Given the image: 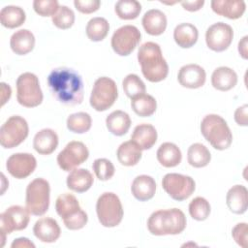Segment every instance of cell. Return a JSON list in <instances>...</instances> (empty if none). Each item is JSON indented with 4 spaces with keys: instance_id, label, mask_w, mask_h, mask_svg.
Masks as SVG:
<instances>
[{
    "instance_id": "ee69618b",
    "label": "cell",
    "mask_w": 248,
    "mask_h": 248,
    "mask_svg": "<svg viewBox=\"0 0 248 248\" xmlns=\"http://www.w3.org/2000/svg\"><path fill=\"white\" fill-rule=\"evenodd\" d=\"M76 9L82 14H91L96 12L101 5L99 0H75Z\"/></svg>"
},
{
    "instance_id": "277c9868",
    "label": "cell",
    "mask_w": 248,
    "mask_h": 248,
    "mask_svg": "<svg viewBox=\"0 0 248 248\" xmlns=\"http://www.w3.org/2000/svg\"><path fill=\"white\" fill-rule=\"evenodd\" d=\"M201 132L212 147L217 150H225L232 144V132L226 120L218 114L205 115L201 123Z\"/></svg>"
},
{
    "instance_id": "4dcf8cb0",
    "label": "cell",
    "mask_w": 248,
    "mask_h": 248,
    "mask_svg": "<svg viewBox=\"0 0 248 248\" xmlns=\"http://www.w3.org/2000/svg\"><path fill=\"white\" fill-rule=\"evenodd\" d=\"M117 159L119 163L126 167L135 166L141 158V149L132 140L124 141L117 149Z\"/></svg>"
},
{
    "instance_id": "5b68a950",
    "label": "cell",
    "mask_w": 248,
    "mask_h": 248,
    "mask_svg": "<svg viewBox=\"0 0 248 248\" xmlns=\"http://www.w3.org/2000/svg\"><path fill=\"white\" fill-rule=\"evenodd\" d=\"M55 209L57 214L63 219L65 227L69 230H80L88 221L86 212L80 208L78 199L73 194L64 193L58 196Z\"/></svg>"
},
{
    "instance_id": "4fadbf2b",
    "label": "cell",
    "mask_w": 248,
    "mask_h": 248,
    "mask_svg": "<svg viewBox=\"0 0 248 248\" xmlns=\"http://www.w3.org/2000/svg\"><path fill=\"white\" fill-rule=\"evenodd\" d=\"M140 41V32L134 25H124L116 29L111 37V47L120 56L134 51Z\"/></svg>"
},
{
    "instance_id": "74e56055",
    "label": "cell",
    "mask_w": 248,
    "mask_h": 248,
    "mask_svg": "<svg viewBox=\"0 0 248 248\" xmlns=\"http://www.w3.org/2000/svg\"><path fill=\"white\" fill-rule=\"evenodd\" d=\"M210 204L202 197H197L193 199L189 203L190 216L197 221L205 220L210 214Z\"/></svg>"
},
{
    "instance_id": "f35d334b",
    "label": "cell",
    "mask_w": 248,
    "mask_h": 248,
    "mask_svg": "<svg viewBox=\"0 0 248 248\" xmlns=\"http://www.w3.org/2000/svg\"><path fill=\"white\" fill-rule=\"evenodd\" d=\"M122 85L124 93L131 99L145 93L146 89L144 82L140 78L139 76L135 74H129L126 76L122 81Z\"/></svg>"
},
{
    "instance_id": "52a82bcc",
    "label": "cell",
    "mask_w": 248,
    "mask_h": 248,
    "mask_svg": "<svg viewBox=\"0 0 248 248\" xmlns=\"http://www.w3.org/2000/svg\"><path fill=\"white\" fill-rule=\"evenodd\" d=\"M50 187L44 178H35L26 188V208L32 215H44L49 206Z\"/></svg>"
},
{
    "instance_id": "f546056e",
    "label": "cell",
    "mask_w": 248,
    "mask_h": 248,
    "mask_svg": "<svg viewBox=\"0 0 248 248\" xmlns=\"http://www.w3.org/2000/svg\"><path fill=\"white\" fill-rule=\"evenodd\" d=\"M158 162L166 168H172L180 164L182 154L179 147L172 142H164L157 150Z\"/></svg>"
},
{
    "instance_id": "ac0fdd59",
    "label": "cell",
    "mask_w": 248,
    "mask_h": 248,
    "mask_svg": "<svg viewBox=\"0 0 248 248\" xmlns=\"http://www.w3.org/2000/svg\"><path fill=\"white\" fill-rule=\"evenodd\" d=\"M33 232L39 240L46 243H52L59 238L61 230L56 220L49 217H43L35 223Z\"/></svg>"
},
{
    "instance_id": "44dd1931",
    "label": "cell",
    "mask_w": 248,
    "mask_h": 248,
    "mask_svg": "<svg viewBox=\"0 0 248 248\" xmlns=\"http://www.w3.org/2000/svg\"><path fill=\"white\" fill-rule=\"evenodd\" d=\"M226 202L229 209L235 214H243L248 207V191L243 185H234L227 193Z\"/></svg>"
},
{
    "instance_id": "d6986e66",
    "label": "cell",
    "mask_w": 248,
    "mask_h": 248,
    "mask_svg": "<svg viewBox=\"0 0 248 248\" xmlns=\"http://www.w3.org/2000/svg\"><path fill=\"white\" fill-rule=\"evenodd\" d=\"M211 9L219 16L237 19L244 14L246 5L242 0H212Z\"/></svg>"
},
{
    "instance_id": "ab89813d",
    "label": "cell",
    "mask_w": 248,
    "mask_h": 248,
    "mask_svg": "<svg viewBox=\"0 0 248 248\" xmlns=\"http://www.w3.org/2000/svg\"><path fill=\"white\" fill-rule=\"evenodd\" d=\"M53 24L59 29H69L75 22V13L67 6H60L58 11L51 16Z\"/></svg>"
},
{
    "instance_id": "6da1fadb",
    "label": "cell",
    "mask_w": 248,
    "mask_h": 248,
    "mask_svg": "<svg viewBox=\"0 0 248 248\" xmlns=\"http://www.w3.org/2000/svg\"><path fill=\"white\" fill-rule=\"evenodd\" d=\"M47 84L52 96L64 105H79L83 100L82 78L71 68L52 70L47 77Z\"/></svg>"
},
{
    "instance_id": "7c38bea8",
    "label": "cell",
    "mask_w": 248,
    "mask_h": 248,
    "mask_svg": "<svg viewBox=\"0 0 248 248\" xmlns=\"http://www.w3.org/2000/svg\"><path fill=\"white\" fill-rule=\"evenodd\" d=\"M30 212L26 207L12 205L0 215V226L2 234V246L4 245L5 235L14 231L24 230L30 220Z\"/></svg>"
},
{
    "instance_id": "2e32d148",
    "label": "cell",
    "mask_w": 248,
    "mask_h": 248,
    "mask_svg": "<svg viewBox=\"0 0 248 248\" xmlns=\"http://www.w3.org/2000/svg\"><path fill=\"white\" fill-rule=\"evenodd\" d=\"M36 167V158L30 153H15L8 158L6 163L8 172L17 179L29 176Z\"/></svg>"
},
{
    "instance_id": "f6af8a7d",
    "label": "cell",
    "mask_w": 248,
    "mask_h": 248,
    "mask_svg": "<svg viewBox=\"0 0 248 248\" xmlns=\"http://www.w3.org/2000/svg\"><path fill=\"white\" fill-rule=\"evenodd\" d=\"M234 120L240 126L248 125V105H243L234 111Z\"/></svg>"
},
{
    "instance_id": "bcb514c9",
    "label": "cell",
    "mask_w": 248,
    "mask_h": 248,
    "mask_svg": "<svg viewBox=\"0 0 248 248\" xmlns=\"http://www.w3.org/2000/svg\"><path fill=\"white\" fill-rule=\"evenodd\" d=\"M204 4L203 0H195V1H183L181 2V6L189 11V12H196L199 11Z\"/></svg>"
},
{
    "instance_id": "7dc6e473",
    "label": "cell",
    "mask_w": 248,
    "mask_h": 248,
    "mask_svg": "<svg viewBox=\"0 0 248 248\" xmlns=\"http://www.w3.org/2000/svg\"><path fill=\"white\" fill-rule=\"evenodd\" d=\"M12 248H16V247H30V248H34L35 244L32 243L28 238L26 237H19L16 238L13 241V243L11 244Z\"/></svg>"
},
{
    "instance_id": "3957f363",
    "label": "cell",
    "mask_w": 248,
    "mask_h": 248,
    "mask_svg": "<svg viewBox=\"0 0 248 248\" xmlns=\"http://www.w3.org/2000/svg\"><path fill=\"white\" fill-rule=\"evenodd\" d=\"M186 217L178 208L153 212L147 220V229L153 235L178 234L186 228Z\"/></svg>"
},
{
    "instance_id": "7402d4cb",
    "label": "cell",
    "mask_w": 248,
    "mask_h": 248,
    "mask_svg": "<svg viewBox=\"0 0 248 248\" xmlns=\"http://www.w3.org/2000/svg\"><path fill=\"white\" fill-rule=\"evenodd\" d=\"M58 145V136L52 129L39 131L33 140L34 149L41 155L51 154Z\"/></svg>"
},
{
    "instance_id": "60d3db41",
    "label": "cell",
    "mask_w": 248,
    "mask_h": 248,
    "mask_svg": "<svg viewBox=\"0 0 248 248\" xmlns=\"http://www.w3.org/2000/svg\"><path fill=\"white\" fill-rule=\"evenodd\" d=\"M93 170L97 176L102 181L110 179L114 174V166L113 164L106 158H98L93 162L92 165Z\"/></svg>"
},
{
    "instance_id": "d6a6232c",
    "label": "cell",
    "mask_w": 248,
    "mask_h": 248,
    "mask_svg": "<svg viewBox=\"0 0 248 248\" xmlns=\"http://www.w3.org/2000/svg\"><path fill=\"white\" fill-rule=\"evenodd\" d=\"M131 107L136 114L141 117L151 116L157 108L155 98L149 94L142 93L131 99Z\"/></svg>"
},
{
    "instance_id": "484cf974",
    "label": "cell",
    "mask_w": 248,
    "mask_h": 248,
    "mask_svg": "<svg viewBox=\"0 0 248 248\" xmlns=\"http://www.w3.org/2000/svg\"><path fill=\"white\" fill-rule=\"evenodd\" d=\"M211 83L212 86L217 90L228 91L236 85L237 75L229 67H218L212 73Z\"/></svg>"
},
{
    "instance_id": "83f0119b",
    "label": "cell",
    "mask_w": 248,
    "mask_h": 248,
    "mask_svg": "<svg viewBox=\"0 0 248 248\" xmlns=\"http://www.w3.org/2000/svg\"><path fill=\"white\" fill-rule=\"evenodd\" d=\"M198 37V29L192 23H180L173 30V39L178 46L182 48L193 46L197 43Z\"/></svg>"
},
{
    "instance_id": "ba28073f",
    "label": "cell",
    "mask_w": 248,
    "mask_h": 248,
    "mask_svg": "<svg viewBox=\"0 0 248 248\" xmlns=\"http://www.w3.org/2000/svg\"><path fill=\"white\" fill-rule=\"evenodd\" d=\"M16 100L26 108H35L43 102V92L36 75L27 72L17 78Z\"/></svg>"
},
{
    "instance_id": "8d00e7d4",
    "label": "cell",
    "mask_w": 248,
    "mask_h": 248,
    "mask_svg": "<svg viewBox=\"0 0 248 248\" xmlns=\"http://www.w3.org/2000/svg\"><path fill=\"white\" fill-rule=\"evenodd\" d=\"M114 11L121 19H135L141 11V5L136 0H119L115 4Z\"/></svg>"
},
{
    "instance_id": "cb8c5ba5",
    "label": "cell",
    "mask_w": 248,
    "mask_h": 248,
    "mask_svg": "<svg viewBox=\"0 0 248 248\" xmlns=\"http://www.w3.org/2000/svg\"><path fill=\"white\" fill-rule=\"evenodd\" d=\"M131 140L134 141L141 150L150 149L157 140V131L151 124H140L135 127L131 136Z\"/></svg>"
},
{
    "instance_id": "603a6c76",
    "label": "cell",
    "mask_w": 248,
    "mask_h": 248,
    "mask_svg": "<svg viewBox=\"0 0 248 248\" xmlns=\"http://www.w3.org/2000/svg\"><path fill=\"white\" fill-rule=\"evenodd\" d=\"M133 196L140 202H146L152 199L156 191V182L153 177L141 174L137 176L131 186Z\"/></svg>"
},
{
    "instance_id": "681fc988",
    "label": "cell",
    "mask_w": 248,
    "mask_h": 248,
    "mask_svg": "<svg viewBox=\"0 0 248 248\" xmlns=\"http://www.w3.org/2000/svg\"><path fill=\"white\" fill-rule=\"evenodd\" d=\"M1 105L3 106L9 99H10V97H11V94H12V89H11V87L8 85V84H6L5 82H1Z\"/></svg>"
},
{
    "instance_id": "4316f807",
    "label": "cell",
    "mask_w": 248,
    "mask_h": 248,
    "mask_svg": "<svg viewBox=\"0 0 248 248\" xmlns=\"http://www.w3.org/2000/svg\"><path fill=\"white\" fill-rule=\"evenodd\" d=\"M10 46L16 54L25 55L34 48L35 37L33 33L27 29L17 30L12 35Z\"/></svg>"
},
{
    "instance_id": "c3c4849f",
    "label": "cell",
    "mask_w": 248,
    "mask_h": 248,
    "mask_svg": "<svg viewBox=\"0 0 248 248\" xmlns=\"http://www.w3.org/2000/svg\"><path fill=\"white\" fill-rule=\"evenodd\" d=\"M248 36H244L238 43V52L243 59L248 58Z\"/></svg>"
},
{
    "instance_id": "9c48e42d",
    "label": "cell",
    "mask_w": 248,
    "mask_h": 248,
    "mask_svg": "<svg viewBox=\"0 0 248 248\" xmlns=\"http://www.w3.org/2000/svg\"><path fill=\"white\" fill-rule=\"evenodd\" d=\"M117 96L118 92L115 81L108 77H101L94 82L89 101L94 109L105 111L114 104Z\"/></svg>"
},
{
    "instance_id": "7bdbcfd3",
    "label": "cell",
    "mask_w": 248,
    "mask_h": 248,
    "mask_svg": "<svg viewBox=\"0 0 248 248\" xmlns=\"http://www.w3.org/2000/svg\"><path fill=\"white\" fill-rule=\"evenodd\" d=\"M247 224L246 223H238L232 231V236L234 241L241 247H247Z\"/></svg>"
},
{
    "instance_id": "e575fe53",
    "label": "cell",
    "mask_w": 248,
    "mask_h": 248,
    "mask_svg": "<svg viewBox=\"0 0 248 248\" xmlns=\"http://www.w3.org/2000/svg\"><path fill=\"white\" fill-rule=\"evenodd\" d=\"M109 30V24L104 17H93L86 25V35L89 40L93 42L103 41Z\"/></svg>"
},
{
    "instance_id": "8fae6325",
    "label": "cell",
    "mask_w": 248,
    "mask_h": 248,
    "mask_svg": "<svg viewBox=\"0 0 248 248\" xmlns=\"http://www.w3.org/2000/svg\"><path fill=\"white\" fill-rule=\"evenodd\" d=\"M162 187L171 199L181 202L194 193L196 184L191 176L180 173H167L163 177Z\"/></svg>"
},
{
    "instance_id": "8992f818",
    "label": "cell",
    "mask_w": 248,
    "mask_h": 248,
    "mask_svg": "<svg viewBox=\"0 0 248 248\" xmlns=\"http://www.w3.org/2000/svg\"><path fill=\"white\" fill-rule=\"evenodd\" d=\"M98 220L106 228L116 227L123 218V207L118 196L111 192L103 193L97 201Z\"/></svg>"
},
{
    "instance_id": "30bf717a",
    "label": "cell",
    "mask_w": 248,
    "mask_h": 248,
    "mask_svg": "<svg viewBox=\"0 0 248 248\" xmlns=\"http://www.w3.org/2000/svg\"><path fill=\"white\" fill-rule=\"evenodd\" d=\"M28 133L27 121L19 115H13L1 126L0 143L4 148H14L24 141Z\"/></svg>"
},
{
    "instance_id": "b9f144b4",
    "label": "cell",
    "mask_w": 248,
    "mask_h": 248,
    "mask_svg": "<svg viewBox=\"0 0 248 248\" xmlns=\"http://www.w3.org/2000/svg\"><path fill=\"white\" fill-rule=\"evenodd\" d=\"M33 8L41 16H52L58 11L59 4L56 0H35Z\"/></svg>"
},
{
    "instance_id": "d4e9b609",
    "label": "cell",
    "mask_w": 248,
    "mask_h": 248,
    "mask_svg": "<svg viewBox=\"0 0 248 248\" xmlns=\"http://www.w3.org/2000/svg\"><path fill=\"white\" fill-rule=\"evenodd\" d=\"M93 182V175L86 169H74L67 176V187L77 193L86 192Z\"/></svg>"
},
{
    "instance_id": "1f68e13d",
    "label": "cell",
    "mask_w": 248,
    "mask_h": 248,
    "mask_svg": "<svg viewBox=\"0 0 248 248\" xmlns=\"http://www.w3.org/2000/svg\"><path fill=\"white\" fill-rule=\"evenodd\" d=\"M25 19V12L18 6H5L0 12L1 24L6 28L18 27L24 23Z\"/></svg>"
},
{
    "instance_id": "e0dca14e",
    "label": "cell",
    "mask_w": 248,
    "mask_h": 248,
    "mask_svg": "<svg viewBox=\"0 0 248 248\" xmlns=\"http://www.w3.org/2000/svg\"><path fill=\"white\" fill-rule=\"evenodd\" d=\"M177 79L183 87L196 89L204 84L206 74L204 69L200 65L188 64L180 68L177 75Z\"/></svg>"
},
{
    "instance_id": "f1b7e54d",
    "label": "cell",
    "mask_w": 248,
    "mask_h": 248,
    "mask_svg": "<svg viewBox=\"0 0 248 248\" xmlns=\"http://www.w3.org/2000/svg\"><path fill=\"white\" fill-rule=\"evenodd\" d=\"M106 125L112 135L120 137L129 131L131 118L129 114L123 110H114L107 116Z\"/></svg>"
},
{
    "instance_id": "d590c367",
    "label": "cell",
    "mask_w": 248,
    "mask_h": 248,
    "mask_svg": "<svg viewBox=\"0 0 248 248\" xmlns=\"http://www.w3.org/2000/svg\"><path fill=\"white\" fill-rule=\"evenodd\" d=\"M92 125L91 116L83 111L70 114L67 118V128L77 134H83L90 130Z\"/></svg>"
},
{
    "instance_id": "7a4b0ae2",
    "label": "cell",
    "mask_w": 248,
    "mask_h": 248,
    "mask_svg": "<svg viewBox=\"0 0 248 248\" xmlns=\"http://www.w3.org/2000/svg\"><path fill=\"white\" fill-rule=\"evenodd\" d=\"M138 60L143 77L151 82L164 80L169 74V66L163 57L161 47L154 42L142 44L138 51Z\"/></svg>"
},
{
    "instance_id": "5bb4252c",
    "label": "cell",
    "mask_w": 248,
    "mask_h": 248,
    "mask_svg": "<svg viewBox=\"0 0 248 248\" xmlns=\"http://www.w3.org/2000/svg\"><path fill=\"white\" fill-rule=\"evenodd\" d=\"M89 151L86 145L78 140L67 143L65 148L57 156L58 166L65 171H70L88 159Z\"/></svg>"
},
{
    "instance_id": "9a60e30c",
    "label": "cell",
    "mask_w": 248,
    "mask_h": 248,
    "mask_svg": "<svg viewBox=\"0 0 248 248\" xmlns=\"http://www.w3.org/2000/svg\"><path fill=\"white\" fill-rule=\"evenodd\" d=\"M233 30L231 25L225 22H216L208 27L205 33L207 46L217 52L226 50L232 44Z\"/></svg>"
},
{
    "instance_id": "ffe728a7",
    "label": "cell",
    "mask_w": 248,
    "mask_h": 248,
    "mask_svg": "<svg viewBox=\"0 0 248 248\" xmlns=\"http://www.w3.org/2000/svg\"><path fill=\"white\" fill-rule=\"evenodd\" d=\"M141 23L147 34L159 36L163 34L167 28V16L162 11L151 9L143 15Z\"/></svg>"
},
{
    "instance_id": "836d02e7",
    "label": "cell",
    "mask_w": 248,
    "mask_h": 248,
    "mask_svg": "<svg viewBox=\"0 0 248 248\" xmlns=\"http://www.w3.org/2000/svg\"><path fill=\"white\" fill-rule=\"evenodd\" d=\"M188 163L194 168H203L211 160V155L207 147L202 143H193L187 151Z\"/></svg>"
}]
</instances>
